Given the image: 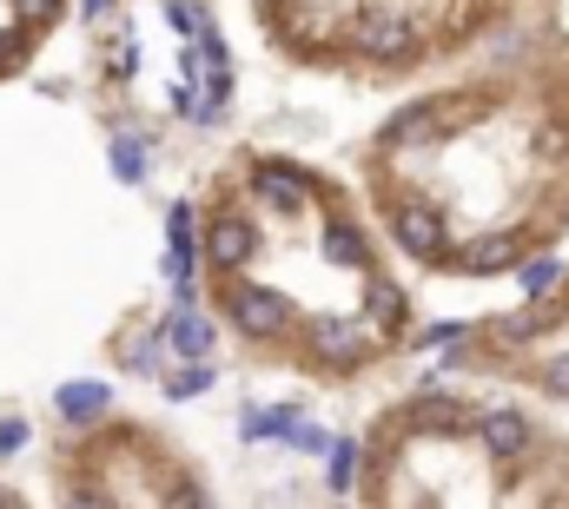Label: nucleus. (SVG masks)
Masks as SVG:
<instances>
[{
  "instance_id": "21",
  "label": "nucleus",
  "mask_w": 569,
  "mask_h": 509,
  "mask_svg": "<svg viewBox=\"0 0 569 509\" xmlns=\"http://www.w3.org/2000/svg\"><path fill=\"white\" fill-rule=\"evenodd\" d=\"M325 483H331L338 497L358 483V443H331V470H325Z\"/></svg>"
},
{
  "instance_id": "6",
  "label": "nucleus",
  "mask_w": 569,
  "mask_h": 509,
  "mask_svg": "<svg viewBox=\"0 0 569 509\" xmlns=\"http://www.w3.org/2000/svg\"><path fill=\"white\" fill-rule=\"evenodd\" d=\"M351 40H358L371 60H405V53H418V27H411L405 13H365V20L351 27Z\"/></svg>"
},
{
  "instance_id": "13",
  "label": "nucleus",
  "mask_w": 569,
  "mask_h": 509,
  "mask_svg": "<svg viewBox=\"0 0 569 509\" xmlns=\"http://www.w3.org/2000/svg\"><path fill=\"white\" fill-rule=\"evenodd\" d=\"M365 311H371V325L398 331V325L411 318V298H405V285H398V278H365Z\"/></svg>"
},
{
  "instance_id": "15",
  "label": "nucleus",
  "mask_w": 569,
  "mask_h": 509,
  "mask_svg": "<svg viewBox=\"0 0 569 509\" xmlns=\"http://www.w3.org/2000/svg\"><path fill=\"white\" fill-rule=\"evenodd\" d=\"M120 358H127V371H166V338L159 331H120V345H113Z\"/></svg>"
},
{
  "instance_id": "3",
  "label": "nucleus",
  "mask_w": 569,
  "mask_h": 509,
  "mask_svg": "<svg viewBox=\"0 0 569 509\" xmlns=\"http://www.w3.org/2000/svg\"><path fill=\"white\" fill-rule=\"evenodd\" d=\"M305 358L311 365H331V371H358L371 358V325L365 318H345V311H325L305 325Z\"/></svg>"
},
{
  "instance_id": "9",
  "label": "nucleus",
  "mask_w": 569,
  "mask_h": 509,
  "mask_svg": "<svg viewBox=\"0 0 569 509\" xmlns=\"http://www.w3.org/2000/svg\"><path fill=\"white\" fill-rule=\"evenodd\" d=\"M477 437H483V450H490L497 463H510V457L530 450V417H523V410H483V417H477Z\"/></svg>"
},
{
  "instance_id": "25",
  "label": "nucleus",
  "mask_w": 569,
  "mask_h": 509,
  "mask_svg": "<svg viewBox=\"0 0 569 509\" xmlns=\"http://www.w3.org/2000/svg\"><path fill=\"white\" fill-rule=\"evenodd\" d=\"M543 390H550V397H569V358H550V371H543Z\"/></svg>"
},
{
  "instance_id": "8",
  "label": "nucleus",
  "mask_w": 569,
  "mask_h": 509,
  "mask_svg": "<svg viewBox=\"0 0 569 509\" xmlns=\"http://www.w3.org/2000/svg\"><path fill=\"white\" fill-rule=\"evenodd\" d=\"M378 146H385V152H398V146H443V113H437V100H411L405 113H391V127L378 132Z\"/></svg>"
},
{
  "instance_id": "11",
  "label": "nucleus",
  "mask_w": 569,
  "mask_h": 509,
  "mask_svg": "<svg viewBox=\"0 0 569 509\" xmlns=\"http://www.w3.org/2000/svg\"><path fill=\"white\" fill-rule=\"evenodd\" d=\"M166 345H172L179 358H212V345H219V325H212L206 311H172V325H166Z\"/></svg>"
},
{
  "instance_id": "5",
  "label": "nucleus",
  "mask_w": 569,
  "mask_h": 509,
  "mask_svg": "<svg viewBox=\"0 0 569 509\" xmlns=\"http://www.w3.org/2000/svg\"><path fill=\"white\" fill-rule=\"evenodd\" d=\"M246 186H252L259 206H272V212H305V206H311V179H305L298 166H284V159H252V166H246Z\"/></svg>"
},
{
  "instance_id": "26",
  "label": "nucleus",
  "mask_w": 569,
  "mask_h": 509,
  "mask_svg": "<svg viewBox=\"0 0 569 509\" xmlns=\"http://www.w3.org/2000/svg\"><path fill=\"white\" fill-rule=\"evenodd\" d=\"M27 443V423H0V457H13Z\"/></svg>"
},
{
  "instance_id": "17",
  "label": "nucleus",
  "mask_w": 569,
  "mask_h": 509,
  "mask_svg": "<svg viewBox=\"0 0 569 509\" xmlns=\"http://www.w3.org/2000/svg\"><path fill=\"white\" fill-rule=\"evenodd\" d=\"M418 417H425V430H437V437H457V430H470V410H463V403H450V397H430Z\"/></svg>"
},
{
  "instance_id": "14",
  "label": "nucleus",
  "mask_w": 569,
  "mask_h": 509,
  "mask_svg": "<svg viewBox=\"0 0 569 509\" xmlns=\"http://www.w3.org/2000/svg\"><path fill=\"white\" fill-rule=\"evenodd\" d=\"M53 410H60L67 423H93V417H107V410H113V390H107V383H60Z\"/></svg>"
},
{
  "instance_id": "12",
  "label": "nucleus",
  "mask_w": 569,
  "mask_h": 509,
  "mask_svg": "<svg viewBox=\"0 0 569 509\" xmlns=\"http://www.w3.org/2000/svg\"><path fill=\"white\" fill-rule=\"evenodd\" d=\"M325 258H331L338 271H371V239H365L351 219H331V226H325Z\"/></svg>"
},
{
  "instance_id": "1",
  "label": "nucleus",
  "mask_w": 569,
  "mask_h": 509,
  "mask_svg": "<svg viewBox=\"0 0 569 509\" xmlns=\"http://www.w3.org/2000/svg\"><path fill=\"white\" fill-rule=\"evenodd\" d=\"M219 305H226V318L239 325V338H252V345H284V338H291V325H298L284 291L246 285L239 271H226V278H219Z\"/></svg>"
},
{
  "instance_id": "10",
  "label": "nucleus",
  "mask_w": 569,
  "mask_h": 509,
  "mask_svg": "<svg viewBox=\"0 0 569 509\" xmlns=\"http://www.w3.org/2000/svg\"><path fill=\"white\" fill-rule=\"evenodd\" d=\"M523 258V239L517 232H490V239H470V246H457V271H510Z\"/></svg>"
},
{
  "instance_id": "7",
  "label": "nucleus",
  "mask_w": 569,
  "mask_h": 509,
  "mask_svg": "<svg viewBox=\"0 0 569 509\" xmlns=\"http://www.w3.org/2000/svg\"><path fill=\"white\" fill-rule=\"evenodd\" d=\"M391 232H398V246H405L411 258H437L443 252V219H437V206H425V199L391 206Z\"/></svg>"
},
{
  "instance_id": "18",
  "label": "nucleus",
  "mask_w": 569,
  "mask_h": 509,
  "mask_svg": "<svg viewBox=\"0 0 569 509\" xmlns=\"http://www.w3.org/2000/svg\"><path fill=\"white\" fill-rule=\"evenodd\" d=\"M291 417H298V410H284V403H266V410H259V403H252V410H246V423H239V430H246V437H252V443H259V437H284V430H291Z\"/></svg>"
},
{
  "instance_id": "22",
  "label": "nucleus",
  "mask_w": 569,
  "mask_h": 509,
  "mask_svg": "<svg viewBox=\"0 0 569 509\" xmlns=\"http://www.w3.org/2000/svg\"><path fill=\"white\" fill-rule=\"evenodd\" d=\"M284 443H298V450H311V457H318V450H331V437H325L318 423H305V417H291V430H284Z\"/></svg>"
},
{
  "instance_id": "24",
  "label": "nucleus",
  "mask_w": 569,
  "mask_h": 509,
  "mask_svg": "<svg viewBox=\"0 0 569 509\" xmlns=\"http://www.w3.org/2000/svg\"><path fill=\"white\" fill-rule=\"evenodd\" d=\"M537 146H543L550 159H569V127H563V120H550V127L537 132Z\"/></svg>"
},
{
  "instance_id": "16",
  "label": "nucleus",
  "mask_w": 569,
  "mask_h": 509,
  "mask_svg": "<svg viewBox=\"0 0 569 509\" xmlns=\"http://www.w3.org/2000/svg\"><path fill=\"white\" fill-rule=\"evenodd\" d=\"M212 378H219V371H212L206 358H186V371H159V383H166V397H172V403L206 397V390H212Z\"/></svg>"
},
{
  "instance_id": "23",
  "label": "nucleus",
  "mask_w": 569,
  "mask_h": 509,
  "mask_svg": "<svg viewBox=\"0 0 569 509\" xmlns=\"http://www.w3.org/2000/svg\"><path fill=\"white\" fill-rule=\"evenodd\" d=\"M530 331H537V318H497V325H490V338H497V345H523Z\"/></svg>"
},
{
  "instance_id": "2",
  "label": "nucleus",
  "mask_w": 569,
  "mask_h": 509,
  "mask_svg": "<svg viewBox=\"0 0 569 509\" xmlns=\"http://www.w3.org/2000/svg\"><path fill=\"white\" fill-rule=\"evenodd\" d=\"M60 13H67V0H0V80H13L40 53V40L60 27Z\"/></svg>"
},
{
  "instance_id": "4",
  "label": "nucleus",
  "mask_w": 569,
  "mask_h": 509,
  "mask_svg": "<svg viewBox=\"0 0 569 509\" xmlns=\"http://www.w3.org/2000/svg\"><path fill=\"white\" fill-rule=\"evenodd\" d=\"M199 258L226 278V271H246V258H259V226L246 212H212L206 219V239H199Z\"/></svg>"
},
{
  "instance_id": "20",
  "label": "nucleus",
  "mask_w": 569,
  "mask_h": 509,
  "mask_svg": "<svg viewBox=\"0 0 569 509\" xmlns=\"http://www.w3.org/2000/svg\"><path fill=\"white\" fill-rule=\"evenodd\" d=\"M557 258H530V265H517V285H523V298H543L550 285H557Z\"/></svg>"
},
{
  "instance_id": "19",
  "label": "nucleus",
  "mask_w": 569,
  "mask_h": 509,
  "mask_svg": "<svg viewBox=\"0 0 569 509\" xmlns=\"http://www.w3.org/2000/svg\"><path fill=\"white\" fill-rule=\"evenodd\" d=\"M113 172H120L127 186H140L146 179V146L133 139V132H113Z\"/></svg>"
}]
</instances>
